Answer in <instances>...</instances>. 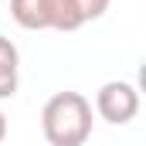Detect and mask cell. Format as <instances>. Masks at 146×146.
<instances>
[{"label": "cell", "instance_id": "obj_3", "mask_svg": "<svg viewBox=\"0 0 146 146\" xmlns=\"http://www.w3.org/2000/svg\"><path fill=\"white\" fill-rule=\"evenodd\" d=\"M17 82H21V54H17V44L10 37L0 34V99L17 95Z\"/></svg>", "mask_w": 146, "mask_h": 146}, {"label": "cell", "instance_id": "obj_4", "mask_svg": "<svg viewBox=\"0 0 146 146\" xmlns=\"http://www.w3.org/2000/svg\"><path fill=\"white\" fill-rule=\"evenodd\" d=\"M51 0H10V17L24 31H48Z\"/></svg>", "mask_w": 146, "mask_h": 146}, {"label": "cell", "instance_id": "obj_2", "mask_svg": "<svg viewBox=\"0 0 146 146\" xmlns=\"http://www.w3.org/2000/svg\"><path fill=\"white\" fill-rule=\"evenodd\" d=\"M95 112L112 126L133 122L139 112V88L133 82H106L95 92Z\"/></svg>", "mask_w": 146, "mask_h": 146}, {"label": "cell", "instance_id": "obj_6", "mask_svg": "<svg viewBox=\"0 0 146 146\" xmlns=\"http://www.w3.org/2000/svg\"><path fill=\"white\" fill-rule=\"evenodd\" d=\"M72 3H75V10L82 14V21L88 24V21H99V17L109 10L112 0H72Z\"/></svg>", "mask_w": 146, "mask_h": 146}, {"label": "cell", "instance_id": "obj_1", "mask_svg": "<svg viewBox=\"0 0 146 146\" xmlns=\"http://www.w3.org/2000/svg\"><path fill=\"white\" fill-rule=\"evenodd\" d=\"M41 133L51 146H85L92 136V102L82 92H54L41 109Z\"/></svg>", "mask_w": 146, "mask_h": 146}, {"label": "cell", "instance_id": "obj_5", "mask_svg": "<svg viewBox=\"0 0 146 146\" xmlns=\"http://www.w3.org/2000/svg\"><path fill=\"white\" fill-rule=\"evenodd\" d=\"M85 21H82V14L75 10L72 0H51V10H48V27H54V31H78Z\"/></svg>", "mask_w": 146, "mask_h": 146}, {"label": "cell", "instance_id": "obj_7", "mask_svg": "<svg viewBox=\"0 0 146 146\" xmlns=\"http://www.w3.org/2000/svg\"><path fill=\"white\" fill-rule=\"evenodd\" d=\"M3 136H7V115L0 112V143H3Z\"/></svg>", "mask_w": 146, "mask_h": 146}]
</instances>
